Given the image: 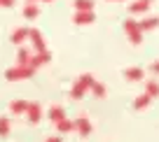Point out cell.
Masks as SVG:
<instances>
[{
	"label": "cell",
	"instance_id": "8fae6325",
	"mask_svg": "<svg viewBox=\"0 0 159 142\" xmlns=\"http://www.w3.org/2000/svg\"><path fill=\"white\" fill-rule=\"evenodd\" d=\"M21 14H24V19L26 21H33V19H38L40 16V7H38V2H26L24 5V10H21Z\"/></svg>",
	"mask_w": 159,
	"mask_h": 142
},
{
	"label": "cell",
	"instance_id": "d6986e66",
	"mask_svg": "<svg viewBox=\"0 0 159 142\" xmlns=\"http://www.w3.org/2000/svg\"><path fill=\"white\" fill-rule=\"evenodd\" d=\"M145 93L152 96V98L159 96V82H157V79H148V82H145Z\"/></svg>",
	"mask_w": 159,
	"mask_h": 142
},
{
	"label": "cell",
	"instance_id": "9a60e30c",
	"mask_svg": "<svg viewBox=\"0 0 159 142\" xmlns=\"http://www.w3.org/2000/svg\"><path fill=\"white\" fill-rule=\"evenodd\" d=\"M47 117H49V121H52V123H59L61 119H66V110H63V107H59V105H54V107H49Z\"/></svg>",
	"mask_w": 159,
	"mask_h": 142
},
{
	"label": "cell",
	"instance_id": "83f0119b",
	"mask_svg": "<svg viewBox=\"0 0 159 142\" xmlns=\"http://www.w3.org/2000/svg\"><path fill=\"white\" fill-rule=\"evenodd\" d=\"M30 2H38V0H30Z\"/></svg>",
	"mask_w": 159,
	"mask_h": 142
},
{
	"label": "cell",
	"instance_id": "5bb4252c",
	"mask_svg": "<svg viewBox=\"0 0 159 142\" xmlns=\"http://www.w3.org/2000/svg\"><path fill=\"white\" fill-rule=\"evenodd\" d=\"M30 56H33V49H28V47H24V44H21L19 51H16V65H28Z\"/></svg>",
	"mask_w": 159,
	"mask_h": 142
},
{
	"label": "cell",
	"instance_id": "e0dca14e",
	"mask_svg": "<svg viewBox=\"0 0 159 142\" xmlns=\"http://www.w3.org/2000/svg\"><path fill=\"white\" fill-rule=\"evenodd\" d=\"M73 7H75L77 12H91V10L96 7V0H75Z\"/></svg>",
	"mask_w": 159,
	"mask_h": 142
},
{
	"label": "cell",
	"instance_id": "ba28073f",
	"mask_svg": "<svg viewBox=\"0 0 159 142\" xmlns=\"http://www.w3.org/2000/svg\"><path fill=\"white\" fill-rule=\"evenodd\" d=\"M26 40H28V28H26V26H19V28H14V30H12V35H10V42L16 44V47L26 44Z\"/></svg>",
	"mask_w": 159,
	"mask_h": 142
},
{
	"label": "cell",
	"instance_id": "9c48e42d",
	"mask_svg": "<svg viewBox=\"0 0 159 142\" xmlns=\"http://www.w3.org/2000/svg\"><path fill=\"white\" fill-rule=\"evenodd\" d=\"M75 131L82 137H87L91 133V123H89V117H87V114H80V117L75 119Z\"/></svg>",
	"mask_w": 159,
	"mask_h": 142
},
{
	"label": "cell",
	"instance_id": "d4e9b609",
	"mask_svg": "<svg viewBox=\"0 0 159 142\" xmlns=\"http://www.w3.org/2000/svg\"><path fill=\"white\" fill-rule=\"evenodd\" d=\"M45 142H61V137H59V135H56V137H47Z\"/></svg>",
	"mask_w": 159,
	"mask_h": 142
},
{
	"label": "cell",
	"instance_id": "3957f363",
	"mask_svg": "<svg viewBox=\"0 0 159 142\" xmlns=\"http://www.w3.org/2000/svg\"><path fill=\"white\" fill-rule=\"evenodd\" d=\"M35 75V70L30 68V65H16L10 70H5V79L7 82H21V79H30Z\"/></svg>",
	"mask_w": 159,
	"mask_h": 142
},
{
	"label": "cell",
	"instance_id": "4fadbf2b",
	"mask_svg": "<svg viewBox=\"0 0 159 142\" xmlns=\"http://www.w3.org/2000/svg\"><path fill=\"white\" fill-rule=\"evenodd\" d=\"M138 24H140V30H143V33H150V30L159 28V16H143Z\"/></svg>",
	"mask_w": 159,
	"mask_h": 142
},
{
	"label": "cell",
	"instance_id": "52a82bcc",
	"mask_svg": "<svg viewBox=\"0 0 159 142\" xmlns=\"http://www.w3.org/2000/svg\"><path fill=\"white\" fill-rule=\"evenodd\" d=\"M73 21H75V26H91L96 21V14H94V10H91V12H77V10H75Z\"/></svg>",
	"mask_w": 159,
	"mask_h": 142
},
{
	"label": "cell",
	"instance_id": "30bf717a",
	"mask_svg": "<svg viewBox=\"0 0 159 142\" xmlns=\"http://www.w3.org/2000/svg\"><path fill=\"white\" fill-rule=\"evenodd\" d=\"M26 119H28L30 123H38L40 119H42V107H40L38 103H28V107H26Z\"/></svg>",
	"mask_w": 159,
	"mask_h": 142
},
{
	"label": "cell",
	"instance_id": "5b68a950",
	"mask_svg": "<svg viewBox=\"0 0 159 142\" xmlns=\"http://www.w3.org/2000/svg\"><path fill=\"white\" fill-rule=\"evenodd\" d=\"M150 0H131L129 2V14L131 16H140V14H148L150 12Z\"/></svg>",
	"mask_w": 159,
	"mask_h": 142
},
{
	"label": "cell",
	"instance_id": "7402d4cb",
	"mask_svg": "<svg viewBox=\"0 0 159 142\" xmlns=\"http://www.w3.org/2000/svg\"><path fill=\"white\" fill-rule=\"evenodd\" d=\"M7 135H10V119L0 117V137H7Z\"/></svg>",
	"mask_w": 159,
	"mask_h": 142
},
{
	"label": "cell",
	"instance_id": "ac0fdd59",
	"mask_svg": "<svg viewBox=\"0 0 159 142\" xmlns=\"http://www.w3.org/2000/svg\"><path fill=\"white\" fill-rule=\"evenodd\" d=\"M150 103H152V96H148V93H140L138 98L134 100V110H145Z\"/></svg>",
	"mask_w": 159,
	"mask_h": 142
},
{
	"label": "cell",
	"instance_id": "6da1fadb",
	"mask_svg": "<svg viewBox=\"0 0 159 142\" xmlns=\"http://www.w3.org/2000/svg\"><path fill=\"white\" fill-rule=\"evenodd\" d=\"M94 82H96L94 75H89V72L80 75L77 82H75L73 88H70V100H80V98H82V96H84V93L91 88V84H94Z\"/></svg>",
	"mask_w": 159,
	"mask_h": 142
},
{
	"label": "cell",
	"instance_id": "7c38bea8",
	"mask_svg": "<svg viewBox=\"0 0 159 142\" xmlns=\"http://www.w3.org/2000/svg\"><path fill=\"white\" fill-rule=\"evenodd\" d=\"M124 79L126 82H145V70L143 68H126Z\"/></svg>",
	"mask_w": 159,
	"mask_h": 142
},
{
	"label": "cell",
	"instance_id": "44dd1931",
	"mask_svg": "<svg viewBox=\"0 0 159 142\" xmlns=\"http://www.w3.org/2000/svg\"><path fill=\"white\" fill-rule=\"evenodd\" d=\"M89 91L94 93L96 98H103V96H105V86H103L101 82H94V84H91V88H89Z\"/></svg>",
	"mask_w": 159,
	"mask_h": 142
},
{
	"label": "cell",
	"instance_id": "277c9868",
	"mask_svg": "<svg viewBox=\"0 0 159 142\" xmlns=\"http://www.w3.org/2000/svg\"><path fill=\"white\" fill-rule=\"evenodd\" d=\"M28 42L33 47V51H47V42L38 28H28Z\"/></svg>",
	"mask_w": 159,
	"mask_h": 142
},
{
	"label": "cell",
	"instance_id": "4316f807",
	"mask_svg": "<svg viewBox=\"0 0 159 142\" xmlns=\"http://www.w3.org/2000/svg\"><path fill=\"white\" fill-rule=\"evenodd\" d=\"M42 2H52V0H42Z\"/></svg>",
	"mask_w": 159,
	"mask_h": 142
},
{
	"label": "cell",
	"instance_id": "f1b7e54d",
	"mask_svg": "<svg viewBox=\"0 0 159 142\" xmlns=\"http://www.w3.org/2000/svg\"><path fill=\"white\" fill-rule=\"evenodd\" d=\"M150 2H152V0H150Z\"/></svg>",
	"mask_w": 159,
	"mask_h": 142
},
{
	"label": "cell",
	"instance_id": "cb8c5ba5",
	"mask_svg": "<svg viewBox=\"0 0 159 142\" xmlns=\"http://www.w3.org/2000/svg\"><path fill=\"white\" fill-rule=\"evenodd\" d=\"M150 72H152V75H159V61L150 63Z\"/></svg>",
	"mask_w": 159,
	"mask_h": 142
},
{
	"label": "cell",
	"instance_id": "2e32d148",
	"mask_svg": "<svg viewBox=\"0 0 159 142\" xmlns=\"http://www.w3.org/2000/svg\"><path fill=\"white\" fill-rule=\"evenodd\" d=\"M56 131H59V135H66V133H73L75 131V121H70L68 117L61 119L59 123H56Z\"/></svg>",
	"mask_w": 159,
	"mask_h": 142
},
{
	"label": "cell",
	"instance_id": "8992f818",
	"mask_svg": "<svg viewBox=\"0 0 159 142\" xmlns=\"http://www.w3.org/2000/svg\"><path fill=\"white\" fill-rule=\"evenodd\" d=\"M49 61H52V54H49V51H33L28 65H30L33 70H38V68H42V65H47Z\"/></svg>",
	"mask_w": 159,
	"mask_h": 142
},
{
	"label": "cell",
	"instance_id": "7a4b0ae2",
	"mask_svg": "<svg viewBox=\"0 0 159 142\" xmlns=\"http://www.w3.org/2000/svg\"><path fill=\"white\" fill-rule=\"evenodd\" d=\"M124 33H126V37H129V42L134 44V47H138L140 42H143V30H140V24L131 16V19H124Z\"/></svg>",
	"mask_w": 159,
	"mask_h": 142
},
{
	"label": "cell",
	"instance_id": "ffe728a7",
	"mask_svg": "<svg viewBox=\"0 0 159 142\" xmlns=\"http://www.w3.org/2000/svg\"><path fill=\"white\" fill-rule=\"evenodd\" d=\"M26 107H28L26 100H14V103H10V112H14V114H24Z\"/></svg>",
	"mask_w": 159,
	"mask_h": 142
},
{
	"label": "cell",
	"instance_id": "603a6c76",
	"mask_svg": "<svg viewBox=\"0 0 159 142\" xmlns=\"http://www.w3.org/2000/svg\"><path fill=\"white\" fill-rule=\"evenodd\" d=\"M14 2L16 0H0V7H2V10H10V7H14Z\"/></svg>",
	"mask_w": 159,
	"mask_h": 142
},
{
	"label": "cell",
	"instance_id": "484cf974",
	"mask_svg": "<svg viewBox=\"0 0 159 142\" xmlns=\"http://www.w3.org/2000/svg\"><path fill=\"white\" fill-rule=\"evenodd\" d=\"M110 2H124V0H110Z\"/></svg>",
	"mask_w": 159,
	"mask_h": 142
}]
</instances>
